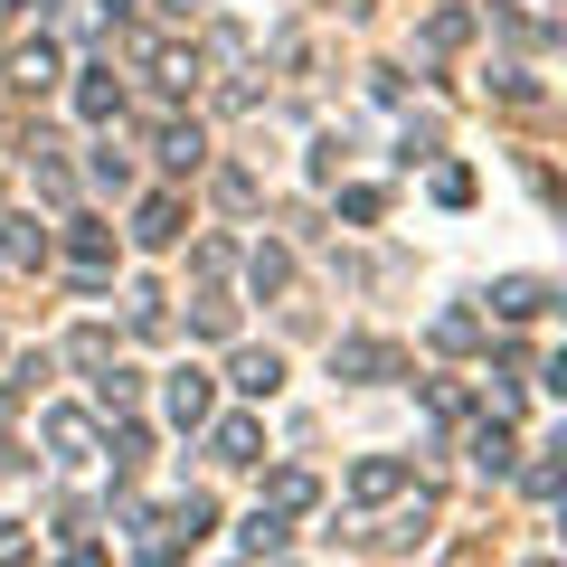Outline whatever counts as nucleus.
Instances as JSON below:
<instances>
[{
  "label": "nucleus",
  "mask_w": 567,
  "mask_h": 567,
  "mask_svg": "<svg viewBox=\"0 0 567 567\" xmlns=\"http://www.w3.org/2000/svg\"><path fill=\"white\" fill-rule=\"evenodd\" d=\"M331 379H398V350L350 331V341H331Z\"/></svg>",
  "instance_id": "nucleus-1"
},
{
  "label": "nucleus",
  "mask_w": 567,
  "mask_h": 567,
  "mask_svg": "<svg viewBox=\"0 0 567 567\" xmlns=\"http://www.w3.org/2000/svg\"><path fill=\"white\" fill-rule=\"evenodd\" d=\"M208 406H218L208 369H171V388H162V416H171V425H208Z\"/></svg>",
  "instance_id": "nucleus-2"
},
{
  "label": "nucleus",
  "mask_w": 567,
  "mask_h": 567,
  "mask_svg": "<svg viewBox=\"0 0 567 567\" xmlns=\"http://www.w3.org/2000/svg\"><path fill=\"white\" fill-rule=\"evenodd\" d=\"M492 312H502V322H539V312H548V284L539 275H502V284H492Z\"/></svg>",
  "instance_id": "nucleus-3"
},
{
  "label": "nucleus",
  "mask_w": 567,
  "mask_h": 567,
  "mask_svg": "<svg viewBox=\"0 0 567 567\" xmlns=\"http://www.w3.org/2000/svg\"><path fill=\"white\" fill-rule=\"evenodd\" d=\"M406 492V464L398 454H369V464H350V502H398Z\"/></svg>",
  "instance_id": "nucleus-4"
},
{
  "label": "nucleus",
  "mask_w": 567,
  "mask_h": 567,
  "mask_svg": "<svg viewBox=\"0 0 567 567\" xmlns=\"http://www.w3.org/2000/svg\"><path fill=\"white\" fill-rule=\"evenodd\" d=\"M66 256H76L85 284H104L114 275V227H66Z\"/></svg>",
  "instance_id": "nucleus-5"
},
{
  "label": "nucleus",
  "mask_w": 567,
  "mask_h": 567,
  "mask_svg": "<svg viewBox=\"0 0 567 567\" xmlns=\"http://www.w3.org/2000/svg\"><path fill=\"white\" fill-rule=\"evenodd\" d=\"M511 464H520V445H511V425H502V416H483V425H473V473H492V483H502Z\"/></svg>",
  "instance_id": "nucleus-6"
},
{
  "label": "nucleus",
  "mask_w": 567,
  "mask_h": 567,
  "mask_svg": "<svg viewBox=\"0 0 567 567\" xmlns=\"http://www.w3.org/2000/svg\"><path fill=\"white\" fill-rule=\"evenodd\" d=\"M256 445H265L256 416H218V435H208V454H218V464H256Z\"/></svg>",
  "instance_id": "nucleus-7"
},
{
  "label": "nucleus",
  "mask_w": 567,
  "mask_h": 567,
  "mask_svg": "<svg viewBox=\"0 0 567 567\" xmlns=\"http://www.w3.org/2000/svg\"><path fill=\"white\" fill-rule=\"evenodd\" d=\"M237 539H246V558H284V539H293V529H284V511H246V520H237Z\"/></svg>",
  "instance_id": "nucleus-8"
},
{
  "label": "nucleus",
  "mask_w": 567,
  "mask_h": 567,
  "mask_svg": "<svg viewBox=\"0 0 567 567\" xmlns=\"http://www.w3.org/2000/svg\"><path fill=\"white\" fill-rule=\"evenodd\" d=\"M48 445H58V464H85V454H95V425H85L76 406H58V416H48Z\"/></svg>",
  "instance_id": "nucleus-9"
},
{
  "label": "nucleus",
  "mask_w": 567,
  "mask_h": 567,
  "mask_svg": "<svg viewBox=\"0 0 567 567\" xmlns=\"http://www.w3.org/2000/svg\"><path fill=\"white\" fill-rule=\"evenodd\" d=\"M312 502H322V483H312V473H293V464L265 483V511H284V520H293V511H312Z\"/></svg>",
  "instance_id": "nucleus-10"
},
{
  "label": "nucleus",
  "mask_w": 567,
  "mask_h": 567,
  "mask_svg": "<svg viewBox=\"0 0 567 567\" xmlns=\"http://www.w3.org/2000/svg\"><path fill=\"white\" fill-rule=\"evenodd\" d=\"M0 256L10 265H48V227L39 218H0Z\"/></svg>",
  "instance_id": "nucleus-11"
},
{
  "label": "nucleus",
  "mask_w": 567,
  "mask_h": 567,
  "mask_svg": "<svg viewBox=\"0 0 567 567\" xmlns=\"http://www.w3.org/2000/svg\"><path fill=\"white\" fill-rule=\"evenodd\" d=\"M133 237H142V246H171V237H181V199H171V189H162V199H142Z\"/></svg>",
  "instance_id": "nucleus-12"
},
{
  "label": "nucleus",
  "mask_w": 567,
  "mask_h": 567,
  "mask_svg": "<svg viewBox=\"0 0 567 567\" xmlns=\"http://www.w3.org/2000/svg\"><path fill=\"white\" fill-rule=\"evenodd\" d=\"M237 388H246V398H275V388H284V360H275V350H237Z\"/></svg>",
  "instance_id": "nucleus-13"
},
{
  "label": "nucleus",
  "mask_w": 567,
  "mask_h": 567,
  "mask_svg": "<svg viewBox=\"0 0 567 567\" xmlns=\"http://www.w3.org/2000/svg\"><path fill=\"white\" fill-rule=\"evenodd\" d=\"M162 162L171 171H199L208 162V133H199V123H171V133H162Z\"/></svg>",
  "instance_id": "nucleus-14"
},
{
  "label": "nucleus",
  "mask_w": 567,
  "mask_h": 567,
  "mask_svg": "<svg viewBox=\"0 0 567 567\" xmlns=\"http://www.w3.org/2000/svg\"><path fill=\"white\" fill-rule=\"evenodd\" d=\"M76 114H85V123H114V114H123L114 76H76Z\"/></svg>",
  "instance_id": "nucleus-15"
},
{
  "label": "nucleus",
  "mask_w": 567,
  "mask_h": 567,
  "mask_svg": "<svg viewBox=\"0 0 567 567\" xmlns=\"http://www.w3.org/2000/svg\"><path fill=\"white\" fill-rule=\"evenodd\" d=\"M284 275H293L284 246H256V256H246V284H256V293H284Z\"/></svg>",
  "instance_id": "nucleus-16"
},
{
  "label": "nucleus",
  "mask_w": 567,
  "mask_h": 567,
  "mask_svg": "<svg viewBox=\"0 0 567 567\" xmlns=\"http://www.w3.org/2000/svg\"><path fill=\"white\" fill-rule=\"evenodd\" d=\"M10 85H58V48H20V58H10Z\"/></svg>",
  "instance_id": "nucleus-17"
},
{
  "label": "nucleus",
  "mask_w": 567,
  "mask_h": 567,
  "mask_svg": "<svg viewBox=\"0 0 567 567\" xmlns=\"http://www.w3.org/2000/svg\"><path fill=\"white\" fill-rule=\"evenodd\" d=\"M473 39V10H435V20H425V48H464Z\"/></svg>",
  "instance_id": "nucleus-18"
},
{
  "label": "nucleus",
  "mask_w": 567,
  "mask_h": 567,
  "mask_svg": "<svg viewBox=\"0 0 567 567\" xmlns=\"http://www.w3.org/2000/svg\"><path fill=\"white\" fill-rule=\"evenodd\" d=\"M189 322H199L208 341H227V331H237V303H227V293H199V312H189Z\"/></svg>",
  "instance_id": "nucleus-19"
},
{
  "label": "nucleus",
  "mask_w": 567,
  "mask_h": 567,
  "mask_svg": "<svg viewBox=\"0 0 567 567\" xmlns=\"http://www.w3.org/2000/svg\"><path fill=\"white\" fill-rule=\"evenodd\" d=\"M435 199H445V208H473V171L445 162V171H435Z\"/></svg>",
  "instance_id": "nucleus-20"
},
{
  "label": "nucleus",
  "mask_w": 567,
  "mask_h": 567,
  "mask_svg": "<svg viewBox=\"0 0 567 567\" xmlns=\"http://www.w3.org/2000/svg\"><path fill=\"white\" fill-rule=\"evenodd\" d=\"M435 341H445V350H473L483 331H473V312H435Z\"/></svg>",
  "instance_id": "nucleus-21"
},
{
  "label": "nucleus",
  "mask_w": 567,
  "mask_h": 567,
  "mask_svg": "<svg viewBox=\"0 0 567 567\" xmlns=\"http://www.w3.org/2000/svg\"><path fill=\"white\" fill-rule=\"evenodd\" d=\"M66 360H76V369H104V360H114V341H104V331H76V341H66Z\"/></svg>",
  "instance_id": "nucleus-22"
},
{
  "label": "nucleus",
  "mask_w": 567,
  "mask_h": 567,
  "mask_svg": "<svg viewBox=\"0 0 567 567\" xmlns=\"http://www.w3.org/2000/svg\"><path fill=\"white\" fill-rule=\"evenodd\" d=\"M0 567H29V539H20L10 520H0Z\"/></svg>",
  "instance_id": "nucleus-23"
},
{
  "label": "nucleus",
  "mask_w": 567,
  "mask_h": 567,
  "mask_svg": "<svg viewBox=\"0 0 567 567\" xmlns=\"http://www.w3.org/2000/svg\"><path fill=\"white\" fill-rule=\"evenodd\" d=\"M152 10H162V20H199L208 0H152Z\"/></svg>",
  "instance_id": "nucleus-24"
},
{
  "label": "nucleus",
  "mask_w": 567,
  "mask_h": 567,
  "mask_svg": "<svg viewBox=\"0 0 567 567\" xmlns=\"http://www.w3.org/2000/svg\"><path fill=\"white\" fill-rule=\"evenodd\" d=\"M10 406H20V388H0V425H10Z\"/></svg>",
  "instance_id": "nucleus-25"
},
{
  "label": "nucleus",
  "mask_w": 567,
  "mask_h": 567,
  "mask_svg": "<svg viewBox=\"0 0 567 567\" xmlns=\"http://www.w3.org/2000/svg\"><path fill=\"white\" fill-rule=\"evenodd\" d=\"M66 567H104V558H95V548H76V558H66Z\"/></svg>",
  "instance_id": "nucleus-26"
},
{
  "label": "nucleus",
  "mask_w": 567,
  "mask_h": 567,
  "mask_svg": "<svg viewBox=\"0 0 567 567\" xmlns=\"http://www.w3.org/2000/svg\"><path fill=\"white\" fill-rule=\"evenodd\" d=\"M529 567H548V558H529Z\"/></svg>",
  "instance_id": "nucleus-27"
}]
</instances>
